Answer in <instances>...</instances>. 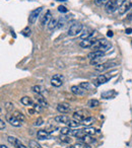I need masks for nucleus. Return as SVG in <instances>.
I'll return each instance as SVG.
<instances>
[{
  "label": "nucleus",
  "instance_id": "1",
  "mask_svg": "<svg viewBox=\"0 0 132 148\" xmlns=\"http://www.w3.org/2000/svg\"><path fill=\"white\" fill-rule=\"evenodd\" d=\"M111 47H112V45L110 42H108L107 40H105V39H101V40L95 41V43H94V45L91 48H93L95 51H98V50H99V51L106 52V51H108Z\"/></svg>",
  "mask_w": 132,
  "mask_h": 148
},
{
  "label": "nucleus",
  "instance_id": "2",
  "mask_svg": "<svg viewBox=\"0 0 132 148\" xmlns=\"http://www.w3.org/2000/svg\"><path fill=\"white\" fill-rule=\"evenodd\" d=\"M117 0H108L107 3L105 4V10L107 13H113L118 9Z\"/></svg>",
  "mask_w": 132,
  "mask_h": 148
},
{
  "label": "nucleus",
  "instance_id": "3",
  "mask_svg": "<svg viewBox=\"0 0 132 148\" xmlns=\"http://www.w3.org/2000/svg\"><path fill=\"white\" fill-rule=\"evenodd\" d=\"M82 29L83 25L81 23H73L68 29V36H76L77 34H80Z\"/></svg>",
  "mask_w": 132,
  "mask_h": 148
},
{
  "label": "nucleus",
  "instance_id": "4",
  "mask_svg": "<svg viewBox=\"0 0 132 148\" xmlns=\"http://www.w3.org/2000/svg\"><path fill=\"white\" fill-rule=\"evenodd\" d=\"M115 66H117V63L114 61H111V62H105V63L103 64H100V65H97L95 66V69L97 70V71H105V70L109 69V68H113L115 67Z\"/></svg>",
  "mask_w": 132,
  "mask_h": 148
},
{
  "label": "nucleus",
  "instance_id": "5",
  "mask_svg": "<svg viewBox=\"0 0 132 148\" xmlns=\"http://www.w3.org/2000/svg\"><path fill=\"white\" fill-rule=\"evenodd\" d=\"M64 76L62 74H55L51 79V84L55 87H59L63 84Z\"/></svg>",
  "mask_w": 132,
  "mask_h": 148
},
{
  "label": "nucleus",
  "instance_id": "6",
  "mask_svg": "<svg viewBox=\"0 0 132 148\" xmlns=\"http://www.w3.org/2000/svg\"><path fill=\"white\" fill-rule=\"evenodd\" d=\"M89 117V113H87V111H85V110H81V111H77L75 112L74 114H73V119L75 120V121H78V122H82L83 120L85 119V118Z\"/></svg>",
  "mask_w": 132,
  "mask_h": 148
},
{
  "label": "nucleus",
  "instance_id": "7",
  "mask_svg": "<svg viewBox=\"0 0 132 148\" xmlns=\"http://www.w3.org/2000/svg\"><path fill=\"white\" fill-rule=\"evenodd\" d=\"M42 9H43L42 7H39V8L34 9L33 11H31L30 16H29V23H31V25H33V23H35L36 21H37V19H38V17H39L40 13H41Z\"/></svg>",
  "mask_w": 132,
  "mask_h": 148
},
{
  "label": "nucleus",
  "instance_id": "8",
  "mask_svg": "<svg viewBox=\"0 0 132 148\" xmlns=\"http://www.w3.org/2000/svg\"><path fill=\"white\" fill-rule=\"evenodd\" d=\"M6 120L11 126H13V127H21V123H23V122L19 121L14 115H10V114L6 115Z\"/></svg>",
  "mask_w": 132,
  "mask_h": 148
},
{
  "label": "nucleus",
  "instance_id": "9",
  "mask_svg": "<svg viewBox=\"0 0 132 148\" xmlns=\"http://www.w3.org/2000/svg\"><path fill=\"white\" fill-rule=\"evenodd\" d=\"M70 110H71V108L68 103H61L57 105V111L61 114H68L69 112H70Z\"/></svg>",
  "mask_w": 132,
  "mask_h": 148
},
{
  "label": "nucleus",
  "instance_id": "10",
  "mask_svg": "<svg viewBox=\"0 0 132 148\" xmlns=\"http://www.w3.org/2000/svg\"><path fill=\"white\" fill-rule=\"evenodd\" d=\"M37 137L39 140H48L51 139V135L49 132H47V130H40L37 133Z\"/></svg>",
  "mask_w": 132,
  "mask_h": 148
},
{
  "label": "nucleus",
  "instance_id": "11",
  "mask_svg": "<svg viewBox=\"0 0 132 148\" xmlns=\"http://www.w3.org/2000/svg\"><path fill=\"white\" fill-rule=\"evenodd\" d=\"M71 92L75 95H83L85 90L82 87L79 86V85H73V86H71Z\"/></svg>",
  "mask_w": 132,
  "mask_h": 148
},
{
  "label": "nucleus",
  "instance_id": "12",
  "mask_svg": "<svg viewBox=\"0 0 132 148\" xmlns=\"http://www.w3.org/2000/svg\"><path fill=\"white\" fill-rule=\"evenodd\" d=\"M105 56V52L103 51H93L91 52V53H89V55H87V58H89V59H95V58H99V57H104Z\"/></svg>",
  "mask_w": 132,
  "mask_h": 148
},
{
  "label": "nucleus",
  "instance_id": "13",
  "mask_svg": "<svg viewBox=\"0 0 132 148\" xmlns=\"http://www.w3.org/2000/svg\"><path fill=\"white\" fill-rule=\"evenodd\" d=\"M55 121L57 123H61V124H68L70 122V119H69L67 116L64 115H59L57 117H55Z\"/></svg>",
  "mask_w": 132,
  "mask_h": 148
},
{
  "label": "nucleus",
  "instance_id": "14",
  "mask_svg": "<svg viewBox=\"0 0 132 148\" xmlns=\"http://www.w3.org/2000/svg\"><path fill=\"white\" fill-rule=\"evenodd\" d=\"M108 81V78L104 75V74H101V75H99L97 78V80H95L94 82H95V85L96 86H99V85L101 84H104V83H106Z\"/></svg>",
  "mask_w": 132,
  "mask_h": 148
},
{
  "label": "nucleus",
  "instance_id": "15",
  "mask_svg": "<svg viewBox=\"0 0 132 148\" xmlns=\"http://www.w3.org/2000/svg\"><path fill=\"white\" fill-rule=\"evenodd\" d=\"M52 19V14H51V11L48 10L46 12V14L43 16V19H42V25H49L50 21Z\"/></svg>",
  "mask_w": 132,
  "mask_h": 148
},
{
  "label": "nucleus",
  "instance_id": "16",
  "mask_svg": "<svg viewBox=\"0 0 132 148\" xmlns=\"http://www.w3.org/2000/svg\"><path fill=\"white\" fill-rule=\"evenodd\" d=\"M95 43V41H91V40H82V41L79 43V46L81 48H91Z\"/></svg>",
  "mask_w": 132,
  "mask_h": 148
},
{
  "label": "nucleus",
  "instance_id": "17",
  "mask_svg": "<svg viewBox=\"0 0 132 148\" xmlns=\"http://www.w3.org/2000/svg\"><path fill=\"white\" fill-rule=\"evenodd\" d=\"M130 5H131V3H129V2L123 3V4L119 7V13L120 14H124L126 11L130 10Z\"/></svg>",
  "mask_w": 132,
  "mask_h": 148
},
{
  "label": "nucleus",
  "instance_id": "18",
  "mask_svg": "<svg viewBox=\"0 0 132 148\" xmlns=\"http://www.w3.org/2000/svg\"><path fill=\"white\" fill-rule=\"evenodd\" d=\"M36 99H37V101L40 103V105H42L43 107H48V103L47 101H46V99L43 97L42 95H36Z\"/></svg>",
  "mask_w": 132,
  "mask_h": 148
},
{
  "label": "nucleus",
  "instance_id": "19",
  "mask_svg": "<svg viewBox=\"0 0 132 148\" xmlns=\"http://www.w3.org/2000/svg\"><path fill=\"white\" fill-rule=\"evenodd\" d=\"M7 141H8L9 143L11 144V145L14 146V147H17V146H19V144L21 143V142L19 141V139H16L15 137H12V136H8V137H7Z\"/></svg>",
  "mask_w": 132,
  "mask_h": 148
},
{
  "label": "nucleus",
  "instance_id": "20",
  "mask_svg": "<svg viewBox=\"0 0 132 148\" xmlns=\"http://www.w3.org/2000/svg\"><path fill=\"white\" fill-rule=\"evenodd\" d=\"M58 21H59L58 18H55V17H52V19L50 21L49 25H48V29H49L50 31H52V29H54L55 27H57V25H58Z\"/></svg>",
  "mask_w": 132,
  "mask_h": 148
},
{
  "label": "nucleus",
  "instance_id": "21",
  "mask_svg": "<svg viewBox=\"0 0 132 148\" xmlns=\"http://www.w3.org/2000/svg\"><path fill=\"white\" fill-rule=\"evenodd\" d=\"M78 140H79V141H81V142H83V143H85V144L91 143V142L95 141V140L91 138V135H87V134H85V135H83L81 138H79Z\"/></svg>",
  "mask_w": 132,
  "mask_h": 148
},
{
  "label": "nucleus",
  "instance_id": "22",
  "mask_svg": "<svg viewBox=\"0 0 132 148\" xmlns=\"http://www.w3.org/2000/svg\"><path fill=\"white\" fill-rule=\"evenodd\" d=\"M104 60H105V58H104V57L95 58V59H91V60L89 64H91V65H94V66H97V65H100V64H103Z\"/></svg>",
  "mask_w": 132,
  "mask_h": 148
},
{
  "label": "nucleus",
  "instance_id": "23",
  "mask_svg": "<svg viewBox=\"0 0 132 148\" xmlns=\"http://www.w3.org/2000/svg\"><path fill=\"white\" fill-rule=\"evenodd\" d=\"M21 103H23V106H33L34 105L33 99L29 97H23V99H21Z\"/></svg>",
  "mask_w": 132,
  "mask_h": 148
},
{
  "label": "nucleus",
  "instance_id": "24",
  "mask_svg": "<svg viewBox=\"0 0 132 148\" xmlns=\"http://www.w3.org/2000/svg\"><path fill=\"white\" fill-rule=\"evenodd\" d=\"M115 95H116V92L114 90H109V91H106V92L102 93V97L106 99H112Z\"/></svg>",
  "mask_w": 132,
  "mask_h": 148
},
{
  "label": "nucleus",
  "instance_id": "25",
  "mask_svg": "<svg viewBox=\"0 0 132 148\" xmlns=\"http://www.w3.org/2000/svg\"><path fill=\"white\" fill-rule=\"evenodd\" d=\"M32 90H33L36 95H42V93L44 92V88L42 86H40V85H34V86L32 87Z\"/></svg>",
  "mask_w": 132,
  "mask_h": 148
},
{
  "label": "nucleus",
  "instance_id": "26",
  "mask_svg": "<svg viewBox=\"0 0 132 148\" xmlns=\"http://www.w3.org/2000/svg\"><path fill=\"white\" fill-rule=\"evenodd\" d=\"M94 33H95V32H93V31H87V32L85 31V33L80 36V39L81 40H89V38L91 37V36L94 35Z\"/></svg>",
  "mask_w": 132,
  "mask_h": 148
},
{
  "label": "nucleus",
  "instance_id": "27",
  "mask_svg": "<svg viewBox=\"0 0 132 148\" xmlns=\"http://www.w3.org/2000/svg\"><path fill=\"white\" fill-rule=\"evenodd\" d=\"M71 131H72V129H71L70 127H64V128H61V130H60V133L62 134V135H71Z\"/></svg>",
  "mask_w": 132,
  "mask_h": 148
},
{
  "label": "nucleus",
  "instance_id": "28",
  "mask_svg": "<svg viewBox=\"0 0 132 148\" xmlns=\"http://www.w3.org/2000/svg\"><path fill=\"white\" fill-rule=\"evenodd\" d=\"M94 121H95V119H94V118L87 117V118H85L82 122H81V124H82V125H85V126H91V124L94 123Z\"/></svg>",
  "mask_w": 132,
  "mask_h": 148
},
{
  "label": "nucleus",
  "instance_id": "29",
  "mask_svg": "<svg viewBox=\"0 0 132 148\" xmlns=\"http://www.w3.org/2000/svg\"><path fill=\"white\" fill-rule=\"evenodd\" d=\"M13 115H14L15 117H16L17 119H19L21 122H25V117L23 116V113H21V112L15 111L14 113H13Z\"/></svg>",
  "mask_w": 132,
  "mask_h": 148
},
{
  "label": "nucleus",
  "instance_id": "30",
  "mask_svg": "<svg viewBox=\"0 0 132 148\" xmlns=\"http://www.w3.org/2000/svg\"><path fill=\"white\" fill-rule=\"evenodd\" d=\"M66 21H67V16H63V17H60L59 21H58V25L57 27H63L65 25Z\"/></svg>",
  "mask_w": 132,
  "mask_h": 148
},
{
  "label": "nucleus",
  "instance_id": "31",
  "mask_svg": "<svg viewBox=\"0 0 132 148\" xmlns=\"http://www.w3.org/2000/svg\"><path fill=\"white\" fill-rule=\"evenodd\" d=\"M80 122H78V121H75V120H72L71 121L70 120V122H69L67 125H68V127H70V128H78L79 126H80Z\"/></svg>",
  "mask_w": 132,
  "mask_h": 148
},
{
  "label": "nucleus",
  "instance_id": "32",
  "mask_svg": "<svg viewBox=\"0 0 132 148\" xmlns=\"http://www.w3.org/2000/svg\"><path fill=\"white\" fill-rule=\"evenodd\" d=\"M100 106V101L98 99H91L89 101V108H96Z\"/></svg>",
  "mask_w": 132,
  "mask_h": 148
},
{
  "label": "nucleus",
  "instance_id": "33",
  "mask_svg": "<svg viewBox=\"0 0 132 148\" xmlns=\"http://www.w3.org/2000/svg\"><path fill=\"white\" fill-rule=\"evenodd\" d=\"M83 132L87 135H94V134H96L97 130L95 128H85V129H83Z\"/></svg>",
  "mask_w": 132,
  "mask_h": 148
},
{
  "label": "nucleus",
  "instance_id": "34",
  "mask_svg": "<svg viewBox=\"0 0 132 148\" xmlns=\"http://www.w3.org/2000/svg\"><path fill=\"white\" fill-rule=\"evenodd\" d=\"M73 148H91L89 144L85 143H76L73 145Z\"/></svg>",
  "mask_w": 132,
  "mask_h": 148
},
{
  "label": "nucleus",
  "instance_id": "35",
  "mask_svg": "<svg viewBox=\"0 0 132 148\" xmlns=\"http://www.w3.org/2000/svg\"><path fill=\"white\" fill-rule=\"evenodd\" d=\"M79 86L82 87L85 90H89V89L91 88V85L89 84V82H80Z\"/></svg>",
  "mask_w": 132,
  "mask_h": 148
},
{
  "label": "nucleus",
  "instance_id": "36",
  "mask_svg": "<svg viewBox=\"0 0 132 148\" xmlns=\"http://www.w3.org/2000/svg\"><path fill=\"white\" fill-rule=\"evenodd\" d=\"M29 145H30V148H41L40 144L37 143V141H35V140H31V141L29 142Z\"/></svg>",
  "mask_w": 132,
  "mask_h": 148
},
{
  "label": "nucleus",
  "instance_id": "37",
  "mask_svg": "<svg viewBox=\"0 0 132 148\" xmlns=\"http://www.w3.org/2000/svg\"><path fill=\"white\" fill-rule=\"evenodd\" d=\"M34 110H35V111L36 112H38V113H40V112H42V111H43V106H42V105H40V103H34Z\"/></svg>",
  "mask_w": 132,
  "mask_h": 148
},
{
  "label": "nucleus",
  "instance_id": "38",
  "mask_svg": "<svg viewBox=\"0 0 132 148\" xmlns=\"http://www.w3.org/2000/svg\"><path fill=\"white\" fill-rule=\"evenodd\" d=\"M21 34H23V35L25 36V37H30V36H31V29H30L29 27H27L25 29H23Z\"/></svg>",
  "mask_w": 132,
  "mask_h": 148
},
{
  "label": "nucleus",
  "instance_id": "39",
  "mask_svg": "<svg viewBox=\"0 0 132 148\" xmlns=\"http://www.w3.org/2000/svg\"><path fill=\"white\" fill-rule=\"evenodd\" d=\"M5 109L7 112H11L13 110V105L12 103H5Z\"/></svg>",
  "mask_w": 132,
  "mask_h": 148
},
{
  "label": "nucleus",
  "instance_id": "40",
  "mask_svg": "<svg viewBox=\"0 0 132 148\" xmlns=\"http://www.w3.org/2000/svg\"><path fill=\"white\" fill-rule=\"evenodd\" d=\"M107 1L108 0H95V3H96V5H98V6H102V5L106 4Z\"/></svg>",
  "mask_w": 132,
  "mask_h": 148
},
{
  "label": "nucleus",
  "instance_id": "41",
  "mask_svg": "<svg viewBox=\"0 0 132 148\" xmlns=\"http://www.w3.org/2000/svg\"><path fill=\"white\" fill-rule=\"evenodd\" d=\"M43 123H44L43 119H42V118H38V119L36 120L35 123H34V125H35V126H38V127H39V126H42V125H43Z\"/></svg>",
  "mask_w": 132,
  "mask_h": 148
},
{
  "label": "nucleus",
  "instance_id": "42",
  "mask_svg": "<svg viewBox=\"0 0 132 148\" xmlns=\"http://www.w3.org/2000/svg\"><path fill=\"white\" fill-rule=\"evenodd\" d=\"M58 11H59V12H62V13H66L67 12V8H66L65 6H59L58 7Z\"/></svg>",
  "mask_w": 132,
  "mask_h": 148
},
{
  "label": "nucleus",
  "instance_id": "43",
  "mask_svg": "<svg viewBox=\"0 0 132 148\" xmlns=\"http://www.w3.org/2000/svg\"><path fill=\"white\" fill-rule=\"evenodd\" d=\"M61 140L63 142H65V143H71V141H72V140L70 139V137H64V138H62Z\"/></svg>",
  "mask_w": 132,
  "mask_h": 148
},
{
  "label": "nucleus",
  "instance_id": "44",
  "mask_svg": "<svg viewBox=\"0 0 132 148\" xmlns=\"http://www.w3.org/2000/svg\"><path fill=\"white\" fill-rule=\"evenodd\" d=\"M4 128H5V123H4V121H3V120H0V129L3 130Z\"/></svg>",
  "mask_w": 132,
  "mask_h": 148
},
{
  "label": "nucleus",
  "instance_id": "45",
  "mask_svg": "<svg viewBox=\"0 0 132 148\" xmlns=\"http://www.w3.org/2000/svg\"><path fill=\"white\" fill-rule=\"evenodd\" d=\"M107 36H108V37H110V38H112V37H113V32H112V31H109V32L107 33Z\"/></svg>",
  "mask_w": 132,
  "mask_h": 148
},
{
  "label": "nucleus",
  "instance_id": "46",
  "mask_svg": "<svg viewBox=\"0 0 132 148\" xmlns=\"http://www.w3.org/2000/svg\"><path fill=\"white\" fill-rule=\"evenodd\" d=\"M126 34H127V35H130V34L132 33V29H126Z\"/></svg>",
  "mask_w": 132,
  "mask_h": 148
},
{
  "label": "nucleus",
  "instance_id": "47",
  "mask_svg": "<svg viewBox=\"0 0 132 148\" xmlns=\"http://www.w3.org/2000/svg\"><path fill=\"white\" fill-rule=\"evenodd\" d=\"M16 148H27V147H25V145H23V143H21V144H19V146H17V147Z\"/></svg>",
  "mask_w": 132,
  "mask_h": 148
},
{
  "label": "nucleus",
  "instance_id": "48",
  "mask_svg": "<svg viewBox=\"0 0 132 148\" xmlns=\"http://www.w3.org/2000/svg\"><path fill=\"white\" fill-rule=\"evenodd\" d=\"M35 112H36V111H35L34 109H33V110H29V113H30V114H34Z\"/></svg>",
  "mask_w": 132,
  "mask_h": 148
},
{
  "label": "nucleus",
  "instance_id": "49",
  "mask_svg": "<svg viewBox=\"0 0 132 148\" xmlns=\"http://www.w3.org/2000/svg\"><path fill=\"white\" fill-rule=\"evenodd\" d=\"M0 148H8V147H7L6 145H3V144H2V145L0 146Z\"/></svg>",
  "mask_w": 132,
  "mask_h": 148
},
{
  "label": "nucleus",
  "instance_id": "50",
  "mask_svg": "<svg viewBox=\"0 0 132 148\" xmlns=\"http://www.w3.org/2000/svg\"><path fill=\"white\" fill-rule=\"evenodd\" d=\"M130 10H132V3H131V5H130Z\"/></svg>",
  "mask_w": 132,
  "mask_h": 148
},
{
  "label": "nucleus",
  "instance_id": "51",
  "mask_svg": "<svg viewBox=\"0 0 132 148\" xmlns=\"http://www.w3.org/2000/svg\"><path fill=\"white\" fill-rule=\"evenodd\" d=\"M129 17H130V19H131V18H132V14H131V15H130V16H129Z\"/></svg>",
  "mask_w": 132,
  "mask_h": 148
},
{
  "label": "nucleus",
  "instance_id": "52",
  "mask_svg": "<svg viewBox=\"0 0 132 148\" xmlns=\"http://www.w3.org/2000/svg\"><path fill=\"white\" fill-rule=\"evenodd\" d=\"M67 148H73V147H67Z\"/></svg>",
  "mask_w": 132,
  "mask_h": 148
}]
</instances>
